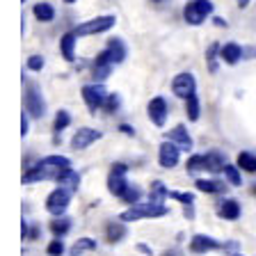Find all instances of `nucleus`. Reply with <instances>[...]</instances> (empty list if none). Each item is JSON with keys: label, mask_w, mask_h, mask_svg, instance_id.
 I'll use <instances>...</instances> for the list:
<instances>
[{"label": "nucleus", "mask_w": 256, "mask_h": 256, "mask_svg": "<svg viewBox=\"0 0 256 256\" xmlns=\"http://www.w3.org/2000/svg\"><path fill=\"white\" fill-rule=\"evenodd\" d=\"M71 170V160L66 156H46L37 160L34 165H28L23 174V183H39V181H58L60 174Z\"/></svg>", "instance_id": "f257e3e1"}, {"label": "nucleus", "mask_w": 256, "mask_h": 256, "mask_svg": "<svg viewBox=\"0 0 256 256\" xmlns=\"http://www.w3.org/2000/svg\"><path fill=\"white\" fill-rule=\"evenodd\" d=\"M170 213V208L165 204H158V202H149V204H135L130 206L128 210H124L119 215L122 222H138V220H151V218H162V215Z\"/></svg>", "instance_id": "f03ea898"}, {"label": "nucleus", "mask_w": 256, "mask_h": 256, "mask_svg": "<svg viewBox=\"0 0 256 256\" xmlns=\"http://www.w3.org/2000/svg\"><path fill=\"white\" fill-rule=\"evenodd\" d=\"M213 0H190L183 7V18H186L188 26H202L208 16L213 14Z\"/></svg>", "instance_id": "7ed1b4c3"}, {"label": "nucleus", "mask_w": 256, "mask_h": 256, "mask_svg": "<svg viewBox=\"0 0 256 256\" xmlns=\"http://www.w3.org/2000/svg\"><path fill=\"white\" fill-rule=\"evenodd\" d=\"M23 106H26V112L32 119H44L46 117V101H44L42 92H39L37 85L28 82L26 85V94H23Z\"/></svg>", "instance_id": "20e7f679"}, {"label": "nucleus", "mask_w": 256, "mask_h": 256, "mask_svg": "<svg viewBox=\"0 0 256 256\" xmlns=\"http://www.w3.org/2000/svg\"><path fill=\"white\" fill-rule=\"evenodd\" d=\"M82 101H85V106L90 108L92 114H96V110H103V106H106V98H108V90L103 87V82H90V85L82 87Z\"/></svg>", "instance_id": "39448f33"}, {"label": "nucleus", "mask_w": 256, "mask_h": 256, "mask_svg": "<svg viewBox=\"0 0 256 256\" xmlns=\"http://www.w3.org/2000/svg\"><path fill=\"white\" fill-rule=\"evenodd\" d=\"M117 18L112 14H106V16H96V18H90V21L80 23L76 26V34L78 37H90V34H101V32H108L110 28H114Z\"/></svg>", "instance_id": "423d86ee"}, {"label": "nucleus", "mask_w": 256, "mask_h": 256, "mask_svg": "<svg viewBox=\"0 0 256 256\" xmlns=\"http://www.w3.org/2000/svg\"><path fill=\"white\" fill-rule=\"evenodd\" d=\"M126 172H128V165L114 162V165L110 167V174H108V192L119 199H122V194L128 190V186H130V183L126 181Z\"/></svg>", "instance_id": "0eeeda50"}, {"label": "nucleus", "mask_w": 256, "mask_h": 256, "mask_svg": "<svg viewBox=\"0 0 256 256\" xmlns=\"http://www.w3.org/2000/svg\"><path fill=\"white\" fill-rule=\"evenodd\" d=\"M71 194H74L71 190L58 186L46 197V210L50 215H64V213H66V208H69V204H71Z\"/></svg>", "instance_id": "6e6552de"}, {"label": "nucleus", "mask_w": 256, "mask_h": 256, "mask_svg": "<svg viewBox=\"0 0 256 256\" xmlns=\"http://www.w3.org/2000/svg\"><path fill=\"white\" fill-rule=\"evenodd\" d=\"M172 92H174V96L183 98V101H186L188 96L197 94V80H194V76H192L190 71L178 74L174 80H172Z\"/></svg>", "instance_id": "1a4fd4ad"}, {"label": "nucleus", "mask_w": 256, "mask_h": 256, "mask_svg": "<svg viewBox=\"0 0 256 256\" xmlns=\"http://www.w3.org/2000/svg\"><path fill=\"white\" fill-rule=\"evenodd\" d=\"M178 160H181V149H178V144H174L172 140H165L158 149L160 167H162V170H172V167L178 165Z\"/></svg>", "instance_id": "9d476101"}, {"label": "nucleus", "mask_w": 256, "mask_h": 256, "mask_svg": "<svg viewBox=\"0 0 256 256\" xmlns=\"http://www.w3.org/2000/svg\"><path fill=\"white\" fill-rule=\"evenodd\" d=\"M146 112H149L151 124H156V126H165L167 117H170V106H167V98H165V96H156V98H151L149 106H146Z\"/></svg>", "instance_id": "9b49d317"}, {"label": "nucleus", "mask_w": 256, "mask_h": 256, "mask_svg": "<svg viewBox=\"0 0 256 256\" xmlns=\"http://www.w3.org/2000/svg\"><path fill=\"white\" fill-rule=\"evenodd\" d=\"M101 138H103L101 130L90 128V126H82V128H78V130H76V135L71 138V146H74L76 151H82V149H87L90 144H94L96 140H101Z\"/></svg>", "instance_id": "f8f14e48"}, {"label": "nucleus", "mask_w": 256, "mask_h": 256, "mask_svg": "<svg viewBox=\"0 0 256 256\" xmlns=\"http://www.w3.org/2000/svg\"><path fill=\"white\" fill-rule=\"evenodd\" d=\"M222 242L215 240L213 236H206V234H197L192 236L190 240V252L192 254H208V252H215V250H222Z\"/></svg>", "instance_id": "ddd939ff"}, {"label": "nucleus", "mask_w": 256, "mask_h": 256, "mask_svg": "<svg viewBox=\"0 0 256 256\" xmlns=\"http://www.w3.org/2000/svg\"><path fill=\"white\" fill-rule=\"evenodd\" d=\"M218 215L222 220H229V222H234V220H238L240 215H242V206L238 204V199H231V197H224L218 202Z\"/></svg>", "instance_id": "4468645a"}, {"label": "nucleus", "mask_w": 256, "mask_h": 256, "mask_svg": "<svg viewBox=\"0 0 256 256\" xmlns=\"http://www.w3.org/2000/svg\"><path fill=\"white\" fill-rule=\"evenodd\" d=\"M103 53L108 55V60H110L112 64H122L128 55V48H126V44H124V39L112 37V39H108V46Z\"/></svg>", "instance_id": "2eb2a0df"}, {"label": "nucleus", "mask_w": 256, "mask_h": 256, "mask_svg": "<svg viewBox=\"0 0 256 256\" xmlns=\"http://www.w3.org/2000/svg\"><path fill=\"white\" fill-rule=\"evenodd\" d=\"M167 140H172L174 144H178V149L181 151H192V146H194V142H192V138H190V133H188V128H186V124H178V126H174L167 133Z\"/></svg>", "instance_id": "dca6fc26"}, {"label": "nucleus", "mask_w": 256, "mask_h": 256, "mask_svg": "<svg viewBox=\"0 0 256 256\" xmlns=\"http://www.w3.org/2000/svg\"><path fill=\"white\" fill-rule=\"evenodd\" d=\"M112 69H114V64H112L110 60H108V55L101 50V53L96 55L94 64H92V78H94L96 82H103V80L112 74Z\"/></svg>", "instance_id": "f3484780"}, {"label": "nucleus", "mask_w": 256, "mask_h": 256, "mask_svg": "<svg viewBox=\"0 0 256 256\" xmlns=\"http://www.w3.org/2000/svg\"><path fill=\"white\" fill-rule=\"evenodd\" d=\"M242 58H245V48L236 42L224 44V46L220 48V60H222L224 64H231V66H234V64H238Z\"/></svg>", "instance_id": "a211bd4d"}, {"label": "nucleus", "mask_w": 256, "mask_h": 256, "mask_svg": "<svg viewBox=\"0 0 256 256\" xmlns=\"http://www.w3.org/2000/svg\"><path fill=\"white\" fill-rule=\"evenodd\" d=\"M126 222H122V220H112V222L106 224V240L110 242V245H117V242H122L124 238H126Z\"/></svg>", "instance_id": "6ab92c4d"}, {"label": "nucleus", "mask_w": 256, "mask_h": 256, "mask_svg": "<svg viewBox=\"0 0 256 256\" xmlns=\"http://www.w3.org/2000/svg\"><path fill=\"white\" fill-rule=\"evenodd\" d=\"M76 39H78L76 30L62 34V39H60V53H62V58L66 60V62H74L76 60Z\"/></svg>", "instance_id": "aec40b11"}, {"label": "nucleus", "mask_w": 256, "mask_h": 256, "mask_svg": "<svg viewBox=\"0 0 256 256\" xmlns=\"http://www.w3.org/2000/svg\"><path fill=\"white\" fill-rule=\"evenodd\" d=\"M204 162H206V172H210V174H220L226 167V158H224L222 151H208V154H204Z\"/></svg>", "instance_id": "412c9836"}, {"label": "nucleus", "mask_w": 256, "mask_h": 256, "mask_svg": "<svg viewBox=\"0 0 256 256\" xmlns=\"http://www.w3.org/2000/svg\"><path fill=\"white\" fill-rule=\"evenodd\" d=\"M194 188H197L199 192H206V194H222V192L226 190V183L218 181V178H197Z\"/></svg>", "instance_id": "4be33fe9"}, {"label": "nucleus", "mask_w": 256, "mask_h": 256, "mask_svg": "<svg viewBox=\"0 0 256 256\" xmlns=\"http://www.w3.org/2000/svg\"><path fill=\"white\" fill-rule=\"evenodd\" d=\"M50 234L55 236V238H64V236L71 231V218H66V215H55V220H50Z\"/></svg>", "instance_id": "5701e85b"}, {"label": "nucleus", "mask_w": 256, "mask_h": 256, "mask_svg": "<svg viewBox=\"0 0 256 256\" xmlns=\"http://www.w3.org/2000/svg\"><path fill=\"white\" fill-rule=\"evenodd\" d=\"M236 165L247 174H256V154L254 151H240L236 158Z\"/></svg>", "instance_id": "b1692460"}, {"label": "nucleus", "mask_w": 256, "mask_h": 256, "mask_svg": "<svg viewBox=\"0 0 256 256\" xmlns=\"http://www.w3.org/2000/svg\"><path fill=\"white\" fill-rule=\"evenodd\" d=\"M32 14H34V18L42 23H50L55 18V7L50 5V2H37V5L32 7Z\"/></svg>", "instance_id": "393cba45"}, {"label": "nucleus", "mask_w": 256, "mask_h": 256, "mask_svg": "<svg viewBox=\"0 0 256 256\" xmlns=\"http://www.w3.org/2000/svg\"><path fill=\"white\" fill-rule=\"evenodd\" d=\"M58 183L62 188H66V190H71V192H78V188H80V174H78V172H74V170H66L64 174H60Z\"/></svg>", "instance_id": "a878e982"}, {"label": "nucleus", "mask_w": 256, "mask_h": 256, "mask_svg": "<svg viewBox=\"0 0 256 256\" xmlns=\"http://www.w3.org/2000/svg\"><path fill=\"white\" fill-rule=\"evenodd\" d=\"M165 199H170V188H167L162 181H154L149 188V202L162 204Z\"/></svg>", "instance_id": "bb28decb"}, {"label": "nucleus", "mask_w": 256, "mask_h": 256, "mask_svg": "<svg viewBox=\"0 0 256 256\" xmlns=\"http://www.w3.org/2000/svg\"><path fill=\"white\" fill-rule=\"evenodd\" d=\"M96 240L94 238H78L74 242V247H71V256H82L85 252H94L96 250Z\"/></svg>", "instance_id": "cd10ccee"}, {"label": "nucleus", "mask_w": 256, "mask_h": 256, "mask_svg": "<svg viewBox=\"0 0 256 256\" xmlns=\"http://www.w3.org/2000/svg\"><path fill=\"white\" fill-rule=\"evenodd\" d=\"M186 114L190 122H197L199 114H202V106H199V96L197 94H192L186 98Z\"/></svg>", "instance_id": "c85d7f7f"}, {"label": "nucleus", "mask_w": 256, "mask_h": 256, "mask_svg": "<svg viewBox=\"0 0 256 256\" xmlns=\"http://www.w3.org/2000/svg\"><path fill=\"white\" fill-rule=\"evenodd\" d=\"M140 199H142V188L140 186H128V190L122 194V202L124 204H130V206H135V204H140Z\"/></svg>", "instance_id": "c756f323"}, {"label": "nucleus", "mask_w": 256, "mask_h": 256, "mask_svg": "<svg viewBox=\"0 0 256 256\" xmlns=\"http://www.w3.org/2000/svg\"><path fill=\"white\" fill-rule=\"evenodd\" d=\"M186 170H188V174H192V176H197L199 172H204V170H206L204 156H190V158H188V162H186Z\"/></svg>", "instance_id": "7c9ffc66"}, {"label": "nucleus", "mask_w": 256, "mask_h": 256, "mask_svg": "<svg viewBox=\"0 0 256 256\" xmlns=\"http://www.w3.org/2000/svg\"><path fill=\"white\" fill-rule=\"evenodd\" d=\"M220 44H210L208 46V50H206V62H208V71L210 74H215L218 71V55H220Z\"/></svg>", "instance_id": "2f4dec72"}, {"label": "nucleus", "mask_w": 256, "mask_h": 256, "mask_svg": "<svg viewBox=\"0 0 256 256\" xmlns=\"http://www.w3.org/2000/svg\"><path fill=\"white\" fill-rule=\"evenodd\" d=\"M224 178H226V183H231V186H240V183H242L240 167L238 165H229V162H226V167H224Z\"/></svg>", "instance_id": "473e14b6"}, {"label": "nucleus", "mask_w": 256, "mask_h": 256, "mask_svg": "<svg viewBox=\"0 0 256 256\" xmlns=\"http://www.w3.org/2000/svg\"><path fill=\"white\" fill-rule=\"evenodd\" d=\"M71 124V114L66 110H58V114H55V122H53V130L55 133H62L64 128H69Z\"/></svg>", "instance_id": "72a5a7b5"}, {"label": "nucleus", "mask_w": 256, "mask_h": 256, "mask_svg": "<svg viewBox=\"0 0 256 256\" xmlns=\"http://www.w3.org/2000/svg\"><path fill=\"white\" fill-rule=\"evenodd\" d=\"M119 108H122V96L119 94H108L103 110H106L108 114H114V112H119Z\"/></svg>", "instance_id": "f704fd0d"}, {"label": "nucleus", "mask_w": 256, "mask_h": 256, "mask_svg": "<svg viewBox=\"0 0 256 256\" xmlns=\"http://www.w3.org/2000/svg\"><path fill=\"white\" fill-rule=\"evenodd\" d=\"M64 240L62 238H53L50 242H48V247H46V254L48 256H62L64 254Z\"/></svg>", "instance_id": "c9c22d12"}, {"label": "nucleus", "mask_w": 256, "mask_h": 256, "mask_svg": "<svg viewBox=\"0 0 256 256\" xmlns=\"http://www.w3.org/2000/svg\"><path fill=\"white\" fill-rule=\"evenodd\" d=\"M170 199H176V202H181L183 206H188V204H194V194H192V192H176V190H170Z\"/></svg>", "instance_id": "e433bc0d"}, {"label": "nucleus", "mask_w": 256, "mask_h": 256, "mask_svg": "<svg viewBox=\"0 0 256 256\" xmlns=\"http://www.w3.org/2000/svg\"><path fill=\"white\" fill-rule=\"evenodd\" d=\"M44 64H46V60H44L42 55H30V58H28V69L30 71H42Z\"/></svg>", "instance_id": "4c0bfd02"}, {"label": "nucleus", "mask_w": 256, "mask_h": 256, "mask_svg": "<svg viewBox=\"0 0 256 256\" xmlns=\"http://www.w3.org/2000/svg\"><path fill=\"white\" fill-rule=\"evenodd\" d=\"M28 133H30V114H28V112H23V114H21V135L26 138Z\"/></svg>", "instance_id": "58836bf2"}, {"label": "nucleus", "mask_w": 256, "mask_h": 256, "mask_svg": "<svg viewBox=\"0 0 256 256\" xmlns=\"http://www.w3.org/2000/svg\"><path fill=\"white\" fill-rule=\"evenodd\" d=\"M119 130H122L124 135H130V138L135 135V128H133V126H128V124H119Z\"/></svg>", "instance_id": "ea45409f"}, {"label": "nucleus", "mask_w": 256, "mask_h": 256, "mask_svg": "<svg viewBox=\"0 0 256 256\" xmlns=\"http://www.w3.org/2000/svg\"><path fill=\"white\" fill-rule=\"evenodd\" d=\"M183 215H186L188 220H194V204H188V206L183 208Z\"/></svg>", "instance_id": "a19ab883"}, {"label": "nucleus", "mask_w": 256, "mask_h": 256, "mask_svg": "<svg viewBox=\"0 0 256 256\" xmlns=\"http://www.w3.org/2000/svg\"><path fill=\"white\" fill-rule=\"evenodd\" d=\"M21 236H23V238H26V240H30V226H28V222H26V220H23V222H21Z\"/></svg>", "instance_id": "79ce46f5"}, {"label": "nucleus", "mask_w": 256, "mask_h": 256, "mask_svg": "<svg viewBox=\"0 0 256 256\" xmlns=\"http://www.w3.org/2000/svg\"><path fill=\"white\" fill-rule=\"evenodd\" d=\"M39 234H42V229H39V224H34V226L30 229V240H37Z\"/></svg>", "instance_id": "37998d69"}, {"label": "nucleus", "mask_w": 256, "mask_h": 256, "mask_svg": "<svg viewBox=\"0 0 256 256\" xmlns=\"http://www.w3.org/2000/svg\"><path fill=\"white\" fill-rule=\"evenodd\" d=\"M213 23H215V26H218V28H226V26H229V23L224 21L222 16H215V18H213Z\"/></svg>", "instance_id": "c03bdc74"}, {"label": "nucleus", "mask_w": 256, "mask_h": 256, "mask_svg": "<svg viewBox=\"0 0 256 256\" xmlns=\"http://www.w3.org/2000/svg\"><path fill=\"white\" fill-rule=\"evenodd\" d=\"M222 250H226V252H236V250H238V242H226V245H224Z\"/></svg>", "instance_id": "a18cd8bd"}, {"label": "nucleus", "mask_w": 256, "mask_h": 256, "mask_svg": "<svg viewBox=\"0 0 256 256\" xmlns=\"http://www.w3.org/2000/svg\"><path fill=\"white\" fill-rule=\"evenodd\" d=\"M162 256H183L178 250H167V252H162Z\"/></svg>", "instance_id": "49530a36"}, {"label": "nucleus", "mask_w": 256, "mask_h": 256, "mask_svg": "<svg viewBox=\"0 0 256 256\" xmlns=\"http://www.w3.org/2000/svg\"><path fill=\"white\" fill-rule=\"evenodd\" d=\"M138 250L142 252V254H149V256H151V247H146V245H138Z\"/></svg>", "instance_id": "de8ad7c7"}, {"label": "nucleus", "mask_w": 256, "mask_h": 256, "mask_svg": "<svg viewBox=\"0 0 256 256\" xmlns=\"http://www.w3.org/2000/svg\"><path fill=\"white\" fill-rule=\"evenodd\" d=\"M238 5L240 7H247V5H250V0H238Z\"/></svg>", "instance_id": "09e8293b"}, {"label": "nucleus", "mask_w": 256, "mask_h": 256, "mask_svg": "<svg viewBox=\"0 0 256 256\" xmlns=\"http://www.w3.org/2000/svg\"><path fill=\"white\" fill-rule=\"evenodd\" d=\"M252 194H254V197H256V183H254V186H252Z\"/></svg>", "instance_id": "8fccbe9b"}, {"label": "nucleus", "mask_w": 256, "mask_h": 256, "mask_svg": "<svg viewBox=\"0 0 256 256\" xmlns=\"http://www.w3.org/2000/svg\"><path fill=\"white\" fill-rule=\"evenodd\" d=\"M231 256H245V254H240V252H234V254H231Z\"/></svg>", "instance_id": "3c124183"}, {"label": "nucleus", "mask_w": 256, "mask_h": 256, "mask_svg": "<svg viewBox=\"0 0 256 256\" xmlns=\"http://www.w3.org/2000/svg\"><path fill=\"white\" fill-rule=\"evenodd\" d=\"M64 2H69V5H71V2H76V0H64Z\"/></svg>", "instance_id": "603ef678"}, {"label": "nucleus", "mask_w": 256, "mask_h": 256, "mask_svg": "<svg viewBox=\"0 0 256 256\" xmlns=\"http://www.w3.org/2000/svg\"><path fill=\"white\" fill-rule=\"evenodd\" d=\"M154 2H160V0H154Z\"/></svg>", "instance_id": "864d4df0"}]
</instances>
